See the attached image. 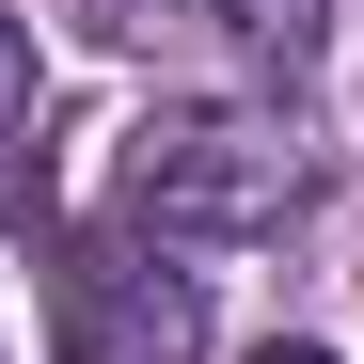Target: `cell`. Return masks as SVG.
Wrapping results in <instances>:
<instances>
[{
  "label": "cell",
  "mask_w": 364,
  "mask_h": 364,
  "mask_svg": "<svg viewBox=\"0 0 364 364\" xmlns=\"http://www.w3.org/2000/svg\"><path fill=\"white\" fill-rule=\"evenodd\" d=\"M48 364H206V285L159 237H64L48 254Z\"/></svg>",
  "instance_id": "7a4b0ae2"
},
{
  "label": "cell",
  "mask_w": 364,
  "mask_h": 364,
  "mask_svg": "<svg viewBox=\"0 0 364 364\" xmlns=\"http://www.w3.org/2000/svg\"><path fill=\"white\" fill-rule=\"evenodd\" d=\"M206 16L237 32V64H269V80H301L333 48V0H206Z\"/></svg>",
  "instance_id": "3957f363"
},
{
  "label": "cell",
  "mask_w": 364,
  "mask_h": 364,
  "mask_svg": "<svg viewBox=\"0 0 364 364\" xmlns=\"http://www.w3.org/2000/svg\"><path fill=\"white\" fill-rule=\"evenodd\" d=\"M32 95H48V80H32V32L0 16V143H32Z\"/></svg>",
  "instance_id": "277c9868"
},
{
  "label": "cell",
  "mask_w": 364,
  "mask_h": 364,
  "mask_svg": "<svg viewBox=\"0 0 364 364\" xmlns=\"http://www.w3.org/2000/svg\"><path fill=\"white\" fill-rule=\"evenodd\" d=\"M317 191H333L317 143H301L285 111H237V95H159L143 127L111 143V206H127V237H159V254H237V237H285Z\"/></svg>",
  "instance_id": "6da1fadb"
},
{
  "label": "cell",
  "mask_w": 364,
  "mask_h": 364,
  "mask_svg": "<svg viewBox=\"0 0 364 364\" xmlns=\"http://www.w3.org/2000/svg\"><path fill=\"white\" fill-rule=\"evenodd\" d=\"M64 16H80V32H111V48H159V16H174V0H64Z\"/></svg>",
  "instance_id": "5b68a950"
},
{
  "label": "cell",
  "mask_w": 364,
  "mask_h": 364,
  "mask_svg": "<svg viewBox=\"0 0 364 364\" xmlns=\"http://www.w3.org/2000/svg\"><path fill=\"white\" fill-rule=\"evenodd\" d=\"M254 364H333V348H301V333H269V348H254Z\"/></svg>",
  "instance_id": "8992f818"
}]
</instances>
